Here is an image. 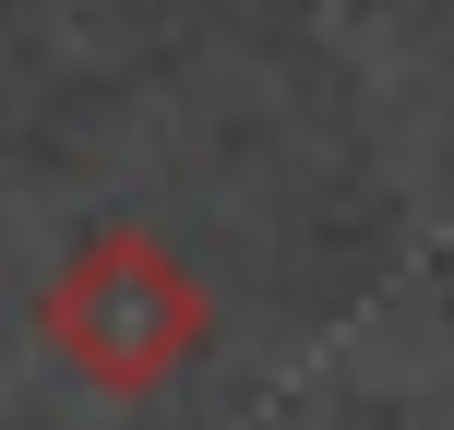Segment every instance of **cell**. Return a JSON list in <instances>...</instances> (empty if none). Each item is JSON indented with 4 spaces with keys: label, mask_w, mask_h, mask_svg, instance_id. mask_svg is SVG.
<instances>
[{
    "label": "cell",
    "mask_w": 454,
    "mask_h": 430,
    "mask_svg": "<svg viewBox=\"0 0 454 430\" xmlns=\"http://www.w3.org/2000/svg\"><path fill=\"white\" fill-rule=\"evenodd\" d=\"M36 347H48L84 395L144 407V395H168V383L215 347V299H204V275H192L156 227H96V239H72L60 263H48V287H36Z\"/></svg>",
    "instance_id": "1"
}]
</instances>
